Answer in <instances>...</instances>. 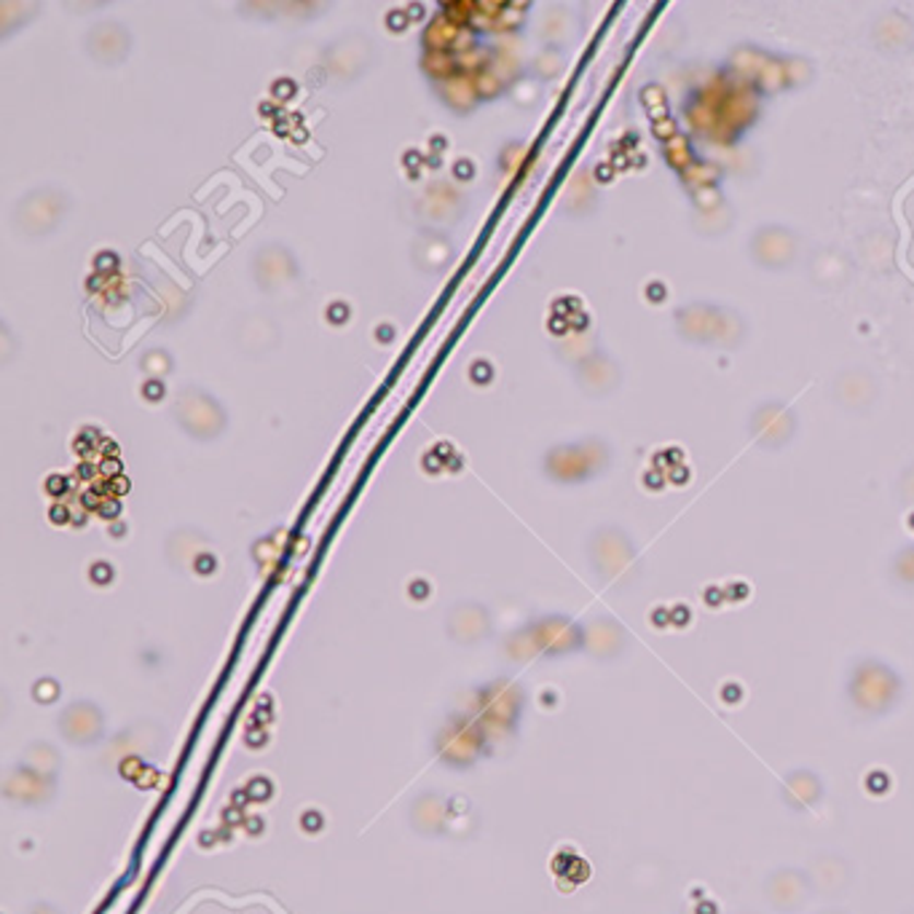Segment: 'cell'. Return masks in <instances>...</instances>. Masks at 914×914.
<instances>
[{
    "instance_id": "obj_1",
    "label": "cell",
    "mask_w": 914,
    "mask_h": 914,
    "mask_svg": "<svg viewBox=\"0 0 914 914\" xmlns=\"http://www.w3.org/2000/svg\"><path fill=\"white\" fill-rule=\"evenodd\" d=\"M853 700H856L858 708L871 711V714H882L893 705V700L899 698V679L895 673L886 665L880 663H864L853 676L851 687Z\"/></svg>"
}]
</instances>
